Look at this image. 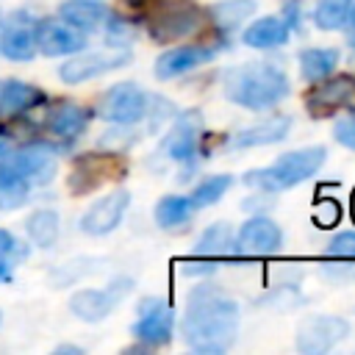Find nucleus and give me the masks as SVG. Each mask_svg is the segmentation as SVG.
<instances>
[{
	"mask_svg": "<svg viewBox=\"0 0 355 355\" xmlns=\"http://www.w3.org/2000/svg\"><path fill=\"white\" fill-rule=\"evenodd\" d=\"M239 302L222 288L200 283L189 291L180 319L183 341L194 352H225L239 333Z\"/></svg>",
	"mask_w": 355,
	"mask_h": 355,
	"instance_id": "nucleus-1",
	"label": "nucleus"
},
{
	"mask_svg": "<svg viewBox=\"0 0 355 355\" xmlns=\"http://www.w3.org/2000/svg\"><path fill=\"white\" fill-rule=\"evenodd\" d=\"M225 97L241 108L263 111L277 105L288 94V78L277 64L269 61H250L230 67L222 75Z\"/></svg>",
	"mask_w": 355,
	"mask_h": 355,
	"instance_id": "nucleus-2",
	"label": "nucleus"
},
{
	"mask_svg": "<svg viewBox=\"0 0 355 355\" xmlns=\"http://www.w3.org/2000/svg\"><path fill=\"white\" fill-rule=\"evenodd\" d=\"M327 158V150L322 144H313V147H302V150H294V153H286L280 155L272 166H263V169H250L244 175V183L263 191V194H275V191H286V189H294L300 183H305L308 178H313L322 164Z\"/></svg>",
	"mask_w": 355,
	"mask_h": 355,
	"instance_id": "nucleus-3",
	"label": "nucleus"
},
{
	"mask_svg": "<svg viewBox=\"0 0 355 355\" xmlns=\"http://www.w3.org/2000/svg\"><path fill=\"white\" fill-rule=\"evenodd\" d=\"M202 19H205L202 8L191 0H155L144 14L147 33L161 44L197 33L202 28Z\"/></svg>",
	"mask_w": 355,
	"mask_h": 355,
	"instance_id": "nucleus-4",
	"label": "nucleus"
},
{
	"mask_svg": "<svg viewBox=\"0 0 355 355\" xmlns=\"http://www.w3.org/2000/svg\"><path fill=\"white\" fill-rule=\"evenodd\" d=\"M150 103H153V97L141 86L116 83L100 97L97 114L114 125H136L150 116Z\"/></svg>",
	"mask_w": 355,
	"mask_h": 355,
	"instance_id": "nucleus-5",
	"label": "nucleus"
},
{
	"mask_svg": "<svg viewBox=\"0 0 355 355\" xmlns=\"http://www.w3.org/2000/svg\"><path fill=\"white\" fill-rule=\"evenodd\" d=\"M3 164L17 175L22 178L28 186H44L55 178V150L44 141H33V144H25L19 150H14L8 158H3Z\"/></svg>",
	"mask_w": 355,
	"mask_h": 355,
	"instance_id": "nucleus-6",
	"label": "nucleus"
},
{
	"mask_svg": "<svg viewBox=\"0 0 355 355\" xmlns=\"http://www.w3.org/2000/svg\"><path fill=\"white\" fill-rule=\"evenodd\" d=\"M130 61V50L128 47H116L111 44L108 50H94V53H78L69 61H64V67L58 69V78L69 86L92 80L103 72H111L116 67H125Z\"/></svg>",
	"mask_w": 355,
	"mask_h": 355,
	"instance_id": "nucleus-7",
	"label": "nucleus"
},
{
	"mask_svg": "<svg viewBox=\"0 0 355 355\" xmlns=\"http://www.w3.org/2000/svg\"><path fill=\"white\" fill-rule=\"evenodd\" d=\"M305 108L311 116H333L336 111H355V75H333L322 78L308 94H305Z\"/></svg>",
	"mask_w": 355,
	"mask_h": 355,
	"instance_id": "nucleus-8",
	"label": "nucleus"
},
{
	"mask_svg": "<svg viewBox=\"0 0 355 355\" xmlns=\"http://www.w3.org/2000/svg\"><path fill=\"white\" fill-rule=\"evenodd\" d=\"M347 333H349V324L341 316H327V313L308 316L297 327V349L305 355H322L333 349L341 338H347Z\"/></svg>",
	"mask_w": 355,
	"mask_h": 355,
	"instance_id": "nucleus-9",
	"label": "nucleus"
},
{
	"mask_svg": "<svg viewBox=\"0 0 355 355\" xmlns=\"http://www.w3.org/2000/svg\"><path fill=\"white\" fill-rule=\"evenodd\" d=\"M283 244V230L277 227V222H272L269 216H252L247 219L236 239H233V250L244 258H261V255H275Z\"/></svg>",
	"mask_w": 355,
	"mask_h": 355,
	"instance_id": "nucleus-10",
	"label": "nucleus"
},
{
	"mask_svg": "<svg viewBox=\"0 0 355 355\" xmlns=\"http://www.w3.org/2000/svg\"><path fill=\"white\" fill-rule=\"evenodd\" d=\"M175 333V311L169 302L158 297H147L139 302V319L133 324V336L147 347H161Z\"/></svg>",
	"mask_w": 355,
	"mask_h": 355,
	"instance_id": "nucleus-11",
	"label": "nucleus"
},
{
	"mask_svg": "<svg viewBox=\"0 0 355 355\" xmlns=\"http://www.w3.org/2000/svg\"><path fill=\"white\" fill-rule=\"evenodd\" d=\"M130 291V280L122 277V280H114L108 288H80L69 297V311L83 319V322H100L105 319L116 302Z\"/></svg>",
	"mask_w": 355,
	"mask_h": 355,
	"instance_id": "nucleus-12",
	"label": "nucleus"
},
{
	"mask_svg": "<svg viewBox=\"0 0 355 355\" xmlns=\"http://www.w3.org/2000/svg\"><path fill=\"white\" fill-rule=\"evenodd\" d=\"M128 205H130V191L128 189H116V191L105 194L103 200H97L94 205L86 208V214L80 216V230L89 233V236L111 233L122 222Z\"/></svg>",
	"mask_w": 355,
	"mask_h": 355,
	"instance_id": "nucleus-13",
	"label": "nucleus"
},
{
	"mask_svg": "<svg viewBox=\"0 0 355 355\" xmlns=\"http://www.w3.org/2000/svg\"><path fill=\"white\" fill-rule=\"evenodd\" d=\"M0 53L11 61H31L36 55V22L25 11H17L0 28Z\"/></svg>",
	"mask_w": 355,
	"mask_h": 355,
	"instance_id": "nucleus-14",
	"label": "nucleus"
},
{
	"mask_svg": "<svg viewBox=\"0 0 355 355\" xmlns=\"http://www.w3.org/2000/svg\"><path fill=\"white\" fill-rule=\"evenodd\" d=\"M125 172V164H119L114 155H80L72 166V175H69V189L75 194H86L92 189H97L103 180L114 178V175H122Z\"/></svg>",
	"mask_w": 355,
	"mask_h": 355,
	"instance_id": "nucleus-15",
	"label": "nucleus"
},
{
	"mask_svg": "<svg viewBox=\"0 0 355 355\" xmlns=\"http://www.w3.org/2000/svg\"><path fill=\"white\" fill-rule=\"evenodd\" d=\"M86 47V39L80 31L67 25L64 19H39L36 22V50L44 55H72Z\"/></svg>",
	"mask_w": 355,
	"mask_h": 355,
	"instance_id": "nucleus-16",
	"label": "nucleus"
},
{
	"mask_svg": "<svg viewBox=\"0 0 355 355\" xmlns=\"http://www.w3.org/2000/svg\"><path fill=\"white\" fill-rule=\"evenodd\" d=\"M200 130H202V116L197 111H186L175 119L172 130L164 136V153L172 161L189 164L197 155V141H200Z\"/></svg>",
	"mask_w": 355,
	"mask_h": 355,
	"instance_id": "nucleus-17",
	"label": "nucleus"
},
{
	"mask_svg": "<svg viewBox=\"0 0 355 355\" xmlns=\"http://www.w3.org/2000/svg\"><path fill=\"white\" fill-rule=\"evenodd\" d=\"M216 55V47H205V44H180V47H172L166 53H161L155 58V78L158 80H169V78H178L205 61H211Z\"/></svg>",
	"mask_w": 355,
	"mask_h": 355,
	"instance_id": "nucleus-18",
	"label": "nucleus"
},
{
	"mask_svg": "<svg viewBox=\"0 0 355 355\" xmlns=\"http://www.w3.org/2000/svg\"><path fill=\"white\" fill-rule=\"evenodd\" d=\"M291 130V116L286 114H272L250 128H241L233 139H230V147L233 150H247V147H266V144H277L288 136Z\"/></svg>",
	"mask_w": 355,
	"mask_h": 355,
	"instance_id": "nucleus-19",
	"label": "nucleus"
},
{
	"mask_svg": "<svg viewBox=\"0 0 355 355\" xmlns=\"http://www.w3.org/2000/svg\"><path fill=\"white\" fill-rule=\"evenodd\" d=\"M58 17H61L67 25H72L75 31L92 33V31H100V28L108 22L111 14H108V8H105L103 3H97V0H67V3H61Z\"/></svg>",
	"mask_w": 355,
	"mask_h": 355,
	"instance_id": "nucleus-20",
	"label": "nucleus"
},
{
	"mask_svg": "<svg viewBox=\"0 0 355 355\" xmlns=\"http://www.w3.org/2000/svg\"><path fill=\"white\" fill-rule=\"evenodd\" d=\"M288 36H291V25L283 17H263L244 31V44L255 50H269V47L286 44Z\"/></svg>",
	"mask_w": 355,
	"mask_h": 355,
	"instance_id": "nucleus-21",
	"label": "nucleus"
},
{
	"mask_svg": "<svg viewBox=\"0 0 355 355\" xmlns=\"http://www.w3.org/2000/svg\"><path fill=\"white\" fill-rule=\"evenodd\" d=\"M89 125V111L75 103H61L47 116V130L58 139H78Z\"/></svg>",
	"mask_w": 355,
	"mask_h": 355,
	"instance_id": "nucleus-22",
	"label": "nucleus"
},
{
	"mask_svg": "<svg viewBox=\"0 0 355 355\" xmlns=\"http://www.w3.org/2000/svg\"><path fill=\"white\" fill-rule=\"evenodd\" d=\"M233 239L236 236H233V230H230L227 222H214V225H208L200 233V239L194 244V255L197 258H205V261L227 258L233 252Z\"/></svg>",
	"mask_w": 355,
	"mask_h": 355,
	"instance_id": "nucleus-23",
	"label": "nucleus"
},
{
	"mask_svg": "<svg viewBox=\"0 0 355 355\" xmlns=\"http://www.w3.org/2000/svg\"><path fill=\"white\" fill-rule=\"evenodd\" d=\"M44 103V92L25 83V80H6L0 86V108L8 111V114H19V111H28L33 105Z\"/></svg>",
	"mask_w": 355,
	"mask_h": 355,
	"instance_id": "nucleus-24",
	"label": "nucleus"
},
{
	"mask_svg": "<svg viewBox=\"0 0 355 355\" xmlns=\"http://www.w3.org/2000/svg\"><path fill=\"white\" fill-rule=\"evenodd\" d=\"M338 64V50L336 47H308L300 53V72L305 80L316 83L327 78Z\"/></svg>",
	"mask_w": 355,
	"mask_h": 355,
	"instance_id": "nucleus-25",
	"label": "nucleus"
},
{
	"mask_svg": "<svg viewBox=\"0 0 355 355\" xmlns=\"http://www.w3.org/2000/svg\"><path fill=\"white\" fill-rule=\"evenodd\" d=\"M25 230H28V236H31V241H33L36 247L47 250V247H53L55 239H58V214L50 211V208H39V211H33V214L28 216Z\"/></svg>",
	"mask_w": 355,
	"mask_h": 355,
	"instance_id": "nucleus-26",
	"label": "nucleus"
},
{
	"mask_svg": "<svg viewBox=\"0 0 355 355\" xmlns=\"http://www.w3.org/2000/svg\"><path fill=\"white\" fill-rule=\"evenodd\" d=\"M191 211H194V205H191V200H189V197L166 194V197H161V200H158V205H155V222H158L161 227H166V230H169V227H178V225L189 222Z\"/></svg>",
	"mask_w": 355,
	"mask_h": 355,
	"instance_id": "nucleus-27",
	"label": "nucleus"
},
{
	"mask_svg": "<svg viewBox=\"0 0 355 355\" xmlns=\"http://www.w3.org/2000/svg\"><path fill=\"white\" fill-rule=\"evenodd\" d=\"M355 0H319L313 8V25L319 31H341L347 25Z\"/></svg>",
	"mask_w": 355,
	"mask_h": 355,
	"instance_id": "nucleus-28",
	"label": "nucleus"
},
{
	"mask_svg": "<svg viewBox=\"0 0 355 355\" xmlns=\"http://www.w3.org/2000/svg\"><path fill=\"white\" fill-rule=\"evenodd\" d=\"M252 11H255V0H222V3L211 6V19H214L222 31H233V28L241 25Z\"/></svg>",
	"mask_w": 355,
	"mask_h": 355,
	"instance_id": "nucleus-29",
	"label": "nucleus"
},
{
	"mask_svg": "<svg viewBox=\"0 0 355 355\" xmlns=\"http://www.w3.org/2000/svg\"><path fill=\"white\" fill-rule=\"evenodd\" d=\"M28 191L31 186L17 178L3 161H0V208L3 211H14V208H22L25 200H28Z\"/></svg>",
	"mask_w": 355,
	"mask_h": 355,
	"instance_id": "nucleus-30",
	"label": "nucleus"
},
{
	"mask_svg": "<svg viewBox=\"0 0 355 355\" xmlns=\"http://www.w3.org/2000/svg\"><path fill=\"white\" fill-rule=\"evenodd\" d=\"M233 186V178L230 175H211V178H205V180H200L197 186H194V191H191V205L194 208H208V205H214L216 200H222V194L227 191Z\"/></svg>",
	"mask_w": 355,
	"mask_h": 355,
	"instance_id": "nucleus-31",
	"label": "nucleus"
},
{
	"mask_svg": "<svg viewBox=\"0 0 355 355\" xmlns=\"http://www.w3.org/2000/svg\"><path fill=\"white\" fill-rule=\"evenodd\" d=\"M324 252H327L330 258L352 261V258H355V230H341V233H336V236L327 241Z\"/></svg>",
	"mask_w": 355,
	"mask_h": 355,
	"instance_id": "nucleus-32",
	"label": "nucleus"
},
{
	"mask_svg": "<svg viewBox=\"0 0 355 355\" xmlns=\"http://www.w3.org/2000/svg\"><path fill=\"white\" fill-rule=\"evenodd\" d=\"M338 216H341V208L336 200H319L313 208V222L319 227H333L338 222Z\"/></svg>",
	"mask_w": 355,
	"mask_h": 355,
	"instance_id": "nucleus-33",
	"label": "nucleus"
},
{
	"mask_svg": "<svg viewBox=\"0 0 355 355\" xmlns=\"http://www.w3.org/2000/svg\"><path fill=\"white\" fill-rule=\"evenodd\" d=\"M25 255H28V247H22L8 230L0 227V258H8L11 263H17V261H22Z\"/></svg>",
	"mask_w": 355,
	"mask_h": 355,
	"instance_id": "nucleus-34",
	"label": "nucleus"
},
{
	"mask_svg": "<svg viewBox=\"0 0 355 355\" xmlns=\"http://www.w3.org/2000/svg\"><path fill=\"white\" fill-rule=\"evenodd\" d=\"M333 136H336V141H338V144H344V147L355 150V114H352V116H347V119H338V122H336V128H333Z\"/></svg>",
	"mask_w": 355,
	"mask_h": 355,
	"instance_id": "nucleus-35",
	"label": "nucleus"
},
{
	"mask_svg": "<svg viewBox=\"0 0 355 355\" xmlns=\"http://www.w3.org/2000/svg\"><path fill=\"white\" fill-rule=\"evenodd\" d=\"M214 269H216V261H205V258H197V255L183 261V272L186 275H211Z\"/></svg>",
	"mask_w": 355,
	"mask_h": 355,
	"instance_id": "nucleus-36",
	"label": "nucleus"
},
{
	"mask_svg": "<svg viewBox=\"0 0 355 355\" xmlns=\"http://www.w3.org/2000/svg\"><path fill=\"white\" fill-rule=\"evenodd\" d=\"M14 280V263L8 258H0V283H11Z\"/></svg>",
	"mask_w": 355,
	"mask_h": 355,
	"instance_id": "nucleus-37",
	"label": "nucleus"
},
{
	"mask_svg": "<svg viewBox=\"0 0 355 355\" xmlns=\"http://www.w3.org/2000/svg\"><path fill=\"white\" fill-rule=\"evenodd\" d=\"M347 39H349V44L355 47V3H352V8H349V17H347Z\"/></svg>",
	"mask_w": 355,
	"mask_h": 355,
	"instance_id": "nucleus-38",
	"label": "nucleus"
},
{
	"mask_svg": "<svg viewBox=\"0 0 355 355\" xmlns=\"http://www.w3.org/2000/svg\"><path fill=\"white\" fill-rule=\"evenodd\" d=\"M55 352H72V355H80V347H69V344H67V347H58Z\"/></svg>",
	"mask_w": 355,
	"mask_h": 355,
	"instance_id": "nucleus-39",
	"label": "nucleus"
},
{
	"mask_svg": "<svg viewBox=\"0 0 355 355\" xmlns=\"http://www.w3.org/2000/svg\"><path fill=\"white\" fill-rule=\"evenodd\" d=\"M0 155H6V141L0 139Z\"/></svg>",
	"mask_w": 355,
	"mask_h": 355,
	"instance_id": "nucleus-40",
	"label": "nucleus"
},
{
	"mask_svg": "<svg viewBox=\"0 0 355 355\" xmlns=\"http://www.w3.org/2000/svg\"><path fill=\"white\" fill-rule=\"evenodd\" d=\"M352 219H355V191H352Z\"/></svg>",
	"mask_w": 355,
	"mask_h": 355,
	"instance_id": "nucleus-41",
	"label": "nucleus"
}]
</instances>
